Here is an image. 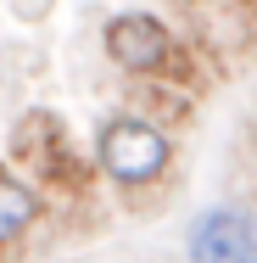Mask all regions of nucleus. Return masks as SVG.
<instances>
[{
  "mask_svg": "<svg viewBox=\"0 0 257 263\" xmlns=\"http://www.w3.org/2000/svg\"><path fill=\"white\" fill-rule=\"evenodd\" d=\"M11 152H17L23 168H34L51 185H67V191L84 185V162H78V152H73V140H67L56 112H23L17 129H11Z\"/></svg>",
  "mask_w": 257,
  "mask_h": 263,
  "instance_id": "obj_2",
  "label": "nucleus"
},
{
  "mask_svg": "<svg viewBox=\"0 0 257 263\" xmlns=\"http://www.w3.org/2000/svg\"><path fill=\"white\" fill-rule=\"evenodd\" d=\"M95 157H101L106 179H117V185H146V179H156V174L168 168L173 146H168V135L151 129L146 118H112L101 129Z\"/></svg>",
  "mask_w": 257,
  "mask_h": 263,
  "instance_id": "obj_1",
  "label": "nucleus"
},
{
  "mask_svg": "<svg viewBox=\"0 0 257 263\" xmlns=\"http://www.w3.org/2000/svg\"><path fill=\"white\" fill-rule=\"evenodd\" d=\"M34 218H39V196H34L23 179H11V174L0 168V247L17 241Z\"/></svg>",
  "mask_w": 257,
  "mask_h": 263,
  "instance_id": "obj_5",
  "label": "nucleus"
},
{
  "mask_svg": "<svg viewBox=\"0 0 257 263\" xmlns=\"http://www.w3.org/2000/svg\"><path fill=\"white\" fill-rule=\"evenodd\" d=\"M106 51L129 73H162V62L173 56V34L151 11H123V17L106 23Z\"/></svg>",
  "mask_w": 257,
  "mask_h": 263,
  "instance_id": "obj_3",
  "label": "nucleus"
},
{
  "mask_svg": "<svg viewBox=\"0 0 257 263\" xmlns=\"http://www.w3.org/2000/svg\"><path fill=\"white\" fill-rule=\"evenodd\" d=\"M190 263H257V218L218 208L190 230Z\"/></svg>",
  "mask_w": 257,
  "mask_h": 263,
  "instance_id": "obj_4",
  "label": "nucleus"
}]
</instances>
